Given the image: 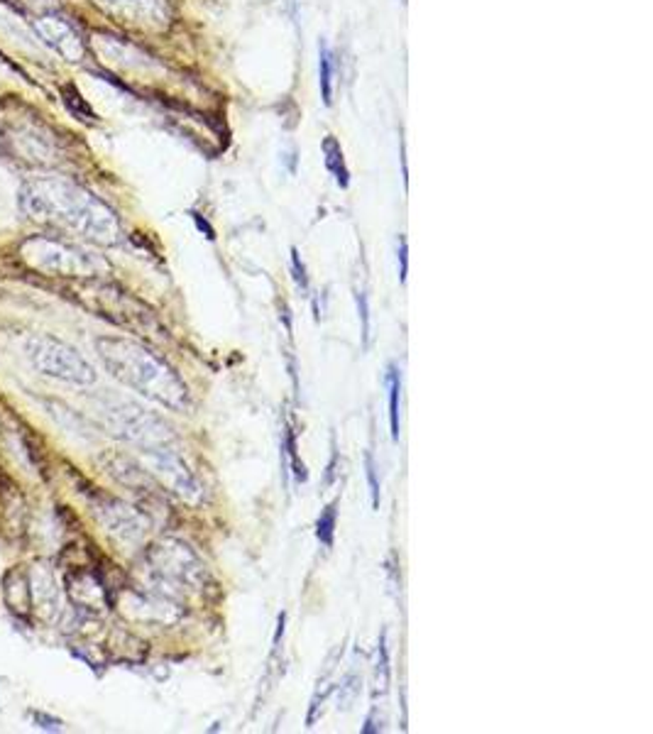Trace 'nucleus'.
<instances>
[{
  "mask_svg": "<svg viewBox=\"0 0 653 734\" xmlns=\"http://www.w3.org/2000/svg\"><path fill=\"white\" fill-rule=\"evenodd\" d=\"M335 519H338V502H331V505L321 512L318 522H316V536H318V541H321L323 546H328V548L333 546V536H335Z\"/></svg>",
  "mask_w": 653,
  "mask_h": 734,
  "instance_id": "obj_18",
  "label": "nucleus"
},
{
  "mask_svg": "<svg viewBox=\"0 0 653 734\" xmlns=\"http://www.w3.org/2000/svg\"><path fill=\"white\" fill-rule=\"evenodd\" d=\"M285 449H286V456H289V460H292V473L296 475V480H306V467H303V463L299 460V453H296V436H293V431L289 429V433H286V441H285Z\"/></svg>",
  "mask_w": 653,
  "mask_h": 734,
  "instance_id": "obj_20",
  "label": "nucleus"
},
{
  "mask_svg": "<svg viewBox=\"0 0 653 734\" xmlns=\"http://www.w3.org/2000/svg\"><path fill=\"white\" fill-rule=\"evenodd\" d=\"M20 260L39 275L94 279L108 272V262L59 235H32L20 245Z\"/></svg>",
  "mask_w": 653,
  "mask_h": 734,
  "instance_id": "obj_3",
  "label": "nucleus"
},
{
  "mask_svg": "<svg viewBox=\"0 0 653 734\" xmlns=\"http://www.w3.org/2000/svg\"><path fill=\"white\" fill-rule=\"evenodd\" d=\"M29 592H32V605H37L35 610L42 612V617L57 610V582L49 571L39 568L29 575Z\"/></svg>",
  "mask_w": 653,
  "mask_h": 734,
  "instance_id": "obj_14",
  "label": "nucleus"
},
{
  "mask_svg": "<svg viewBox=\"0 0 653 734\" xmlns=\"http://www.w3.org/2000/svg\"><path fill=\"white\" fill-rule=\"evenodd\" d=\"M5 605L10 610L20 614V617H28L29 610H32V592H29V575L20 568H12V571L5 573Z\"/></svg>",
  "mask_w": 653,
  "mask_h": 734,
  "instance_id": "obj_13",
  "label": "nucleus"
},
{
  "mask_svg": "<svg viewBox=\"0 0 653 734\" xmlns=\"http://www.w3.org/2000/svg\"><path fill=\"white\" fill-rule=\"evenodd\" d=\"M292 269H293V276H296V282H299V286H303V292H309V276H306V268H303V262L299 260L296 248L292 250Z\"/></svg>",
  "mask_w": 653,
  "mask_h": 734,
  "instance_id": "obj_23",
  "label": "nucleus"
},
{
  "mask_svg": "<svg viewBox=\"0 0 653 734\" xmlns=\"http://www.w3.org/2000/svg\"><path fill=\"white\" fill-rule=\"evenodd\" d=\"M20 210L39 228L95 245H115L123 228L115 210L67 177H32L20 189Z\"/></svg>",
  "mask_w": 653,
  "mask_h": 734,
  "instance_id": "obj_1",
  "label": "nucleus"
},
{
  "mask_svg": "<svg viewBox=\"0 0 653 734\" xmlns=\"http://www.w3.org/2000/svg\"><path fill=\"white\" fill-rule=\"evenodd\" d=\"M76 301L88 311H94V316L98 318H105L120 328H128V331L147 334L154 328V316L150 309L113 286L86 282V285L76 286Z\"/></svg>",
  "mask_w": 653,
  "mask_h": 734,
  "instance_id": "obj_6",
  "label": "nucleus"
},
{
  "mask_svg": "<svg viewBox=\"0 0 653 734\" xmlns=\"http://www.w3.org/2000/svg\"><path fill=\"white\" fill-rule=\"evenodd\" d=\"M98 8L111 12L113 18L140 25V28H164L169 22L167 0H94Z\"/></svg>",
  "mask_w": 653,
  "mask_h": 734,
  "instance_id": "obj_11",
  "label": "nucleus"
},
{
  "mask_svg": "<svg viewBox=\"0 0 653 734\" xmlns=\"http://www.w3.org/2000/svg\"><path fill=\"white\" fill-rule=\"evenodd\" d=\"M29 365L47 377L69 382V384H94L98 380L95 367L76 348H71L64 341H59L54 335H32L25 345Z\"/></svg>",
  "mask_w": 653,
  "mask_h": 734,
  "instance_id": "obj_5",
  "label": "nucleus"
},
{
  "mask_svg": "<svg viewBox=\"0 0 653 734\" xmlns=\"http://www.w3.org/2000/svg\"><path fill=\"white\" fill-rule=\"evenodd\" d=\"M32 720H35V725H37L39 730H47V732H62V730H64V727H62V720L47 715V713H32Z\"/></svg>",
  "mask_w": 653,
  "mask_h": 734,
  "instance_id": "obj_22",
  "label": "nucleus"
},
{
  "mask_svg": "<svg viewBox=\"0 0 653 734\" xmlns=\"http://www.w3.org/2000/svg\"><path fill=\"white\" fill-rule=\"evenodd\" d=\"M365 467H368V482H369V495H372V507L379 509V480H377V463L372 450H368L365 456Z\"/></svg>",
  "mask_w": 653,
  "mask_h": 734,
  "instance_id": "obj_21",
  "label": "nucleus"
},
{
  "mask_svg": "<svg viewBox=\"0 0 653 734\" xmlns=\"http://www.w3.org/2000/svg\"><path fill=\"white\" fill-rule=\"evenodd\" d=\"M387 392H389V429L392 439H399V392H401V377L394 365H389L387 370Z\"/></svg>",
  "mask_w": 653,
  "mask_h": 734,
  "instance_id": "obj_17",
  "label": "nucleus"
},
{
  "mask_svg": "<svg viewBox=\"0 0 653 734\" xmlns=\"http://www.w3.org/2000/svg\"><path fill=\"white\" fill-rule=\"evenodd\" d=\"M379 658H377V690H387L389 683V648H387V631L379 639Z\"/></svg>",
  "mask_w": 653,
  "mask_h": 734,
  "instance_id": "obj_19",
  "label": "nucleus"
},
{
  "mask_svg": "<svg viewBox=\"0 0 653 734\" xmlns=\"http://www.w3.org/2000/svg\"><path fill=\"white\" fill-rule=\"evenodd\" d=\"M358 306H360V316H362V338H365V348L369 345V306H368V296L358 294Z\"/></svg>",
  "mask_w": 653,
  "mask_h": 734,
  "instance_id": "obj_24",
  "label": "nucleus"
},
{
  "mask_svg": "<svg viewBox=\"0 0 653 734\" xmlns=\"http://www.w3.org/2000/svg\"><path fill=\"white\" fill-rule=\"evenodd\" d=\"M145 460L154 473V477H160L161 485H167L171 492H177L189 502H199L201 499V485L196 475L191 473L189 466L184 463L177 450H171L169 446H157V449L145 450Z\"/></svg>",
  "mask_w": 653,
  "mask_h": 734,
  "instance_id": "obj_8",
  "label": "nucleus"
},
{
  "mask_svg": "<svg viewBox=\"0 0 653 734\" xmlns=\"http://www.w3.org/2000/svg\"><path fill=\"white\" fill-rule=\"evenodd\" d=\"M32 28L37 32V37L49 49H54L59 57H64L67 62H81L84 59V39L76 32L74 25L62 15H54V12L39 15L32 22Z\"/></svg>",
  "mask_w": 653,
  "mask_h": 734,
  "instance_id": "obj_10",
  "label": "nucleus"
},
{
  "mask_svg": "<svg viewBox=\"0 0 653 734\" xmlns=\"http://www.w3.org/2000/svg\"><path fill=\"white\" fill-rule=\"evenodd\" d=\"M147 565H150L152 575L167 585L184 588V585H194L203 578L201 561L189 551V546L179 544V541H161V544L152 546L147 553Z\"/></svg>",
  "mask_w": 653,
  "mask_h": 734,
  "instance_id": "obj_7",
  "label": "nucleus"
},
{
  "mask_svg": "<svg viewBox=\"0 0 653 734\" xmlns=\"http://www.w3.org/2000/svg\"><path fill=\"white\" fill-rule=\"evenodd\" d=\"M95 414H98V421L108 429V433H113L128 443H135L143 450L169 446L174 441L169 424L133 400L111 397V394L98 397Z\"/></svg>",
  "mask_w": 653,
  "mask_h": 734,
  "instance_id": "obj_4",
  "label": "nucleus"
},
{
  "mask_svg": "<svg viewBox=\"0 0 653 734\" xmlns=\"http://www.w3.org/2000/svg\"><path fill=\"white\" fill-rule=\"evenodd\" d=\"M94 512L105 526V532L118 536L120 541H140L147 534V516L135 507L125 505L123 499L101 495L94 505Z\"/></svg>",
  "mask_w": 653,
  "mask_h": 734,
  "instance_id": "obj_9",
  "label": "nucleus"
},
{
  "mask_svg": "<svg viewBox=\"0 0 653 734\" xmlns=\"http://www.w3.org/2000/svg\"><path fill=\"white\" fill-rule=\"evenodd\" d=\"M333 74H335V62H333L331 49L326 42L318 45V84H321L323 103H333Z\"/></svg>",
  "mask_w": 653,
  "mask_h": 734,
  "instance_id": "obj_16",
  "label": "nucleus"
},
{
  "mask_svg": "<svg viewBox=\"0 0 653 734\" xmlns=\"http://www.w3.org/2000/svg\"><path fill=\"white\" fill-rule=\"evenodd\" d=\"M323 154H326V167H328V172L333 174L335 184L345 189V186L351 184V174H348V167H345V157H343L341 143L328 135V137L323 140Z\"/></svg>",
  "mask_w": 653,
  "mask_h": 734,
  "instance_id": "obj_15",
  "label": "nucleus"
},
{
  "mask_svg": "<svg viewBox=\"0 0 653 734\" xmlns=\"http://www.w3.org/2000/svg\"><path fill=\"white\" fill-rule=\"evenodd\" d=\"M397 255H399V262H401L399 276H401V282H407V240H404V238H399Z\"/></svg>",
  "mask_w": 653,
  "mask_h": 734,
  "instance_id": "obj_25",
  "label": "nucleus"
},
{
  "mask_svg": "<svg viewBox=\"0 0 653 734\" xmlns=\"http://www.w3.org/2000/svg\"><path fill=\"white\" fill-rule=\"evenodd\" d=\"M103 466L120 485H125L128 490H133V492H140L143 497H157V492H160L154 477H152L147 470H143V467L137 466L135 460L125 458V456H108V458L103 460Z\"/></svg>",
  "mask_w": 653,
  "mask_h": 734,
  "instance_id": "obj_12",
  "label": "nucleus"
},
{
  "mask_svg": "<svg viewBox=\"0 0 653 734\" xmlns=\"http://www.w3.org/2000/svg\"><path fill=\"white\" fill-rule=\"evenodd\" d=\"M95 351L105 370L125 387L171 411L189 409L191 394L186 382L147 345L120 335H103L95 341Z\"/></svg>",
  "mask_w": 653,
  "mask_h": 734,
  "instance_id": "obj_2",
  "label": "nucleus"
}]
</instances>
